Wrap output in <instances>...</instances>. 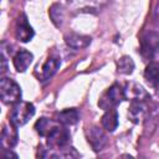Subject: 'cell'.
Wrapping results in <instances>:
<instances>
[{
	"label": "cell",
	"instance_id": "cell-20",
	"mask_svg": "<svg viewBox=\"0 0 159 159\" xmlns=\"http://www.w3.org/2000/svg\"><path fill=\"white\" fill-rule=\"evenodd\" d=\"M7 70V66H6V58L4 56V53H1V73H5Z\"/></svg>",
	"mask_w": 159,
	"mask_h": 159
},
{
	"label": "cell",
	"instance_id": "cell-12",
	"mask_svg": "<svg viewBox=\"0 0 159 159\" xmlns=\"http://www.w3.org/2000/svg\"><path fill=\"white\" fill-rule=\"evenodd\" d=\"M144 78L153 88L159 89V63L153 61L150 62L144 71Z\"/></svg>",
	"mask_w": 159,
	"mask_h": 159
},
{
	"label": "cell",
	"instance_id": "cell-2",
	"mask_svg": "<svg viewBox=\"0 0 159 159\" xmlns=\"http://www.w3.org/2000/svg\"><path fill=\"white\" fill-rule=\"evenodd\" d=\"M21 87L11 78L2 77L0 81V96L4 103L15 104L21 101Z\"/></svg>",
	"mask_w": 159,
	"mask_h": 159
},
{
	"label": "cell",
	"instance_id": "cell-13",
	"mask_svg": "<svg viewBox=\"0 0 159 159\" xmlns=\"http://www.w3.org/2000/svg\"><path fill=\"white\" fill-rule=\"evenodd\" d=\"M145 114V106L142 99H132L130 101V107L128 111V116L132 122L139 123V120L144 117Z\"/></svg>",
	"mask_w": 159,
	"mask_h": 159
},
{
	"label": "cell",
	"instance_id": "cell-1",
	"mask_svg": "<svg viewBox=\"0 0 159 159\" xmlns=\"http://www.w3.org/2000/svg\"><path fill=\"white\" fill-rule=\"evenodd\" d=\"M124 98H125V91L122 88L120 84L114 83L102 94V97L98 101V106L99 108L108 111L116 108Z\"/></svg>",
	"mask_w": 159,
	"mask_h": 159
},
{
	"label": "cell",
	"instance_id": "cell-21",
	"mask_svg": "<svg viewBox=\"0 0 159 159\" xmlns=\"http://www.w3.org/2000/svg\"><path fill=\"white\" fill-rule=\"evenodd\" d=\"M157 12H158V15H159V6H158V10H157Z\"/></svg>",
	"mask_w": 159,
	"mask_h": 159
},
{
	"label": "cell",
	"instance_id": "cell-8",
	"mask_svg": "<svg viewBox=\"0 0 159 159\" xmlns=\"http://www.w3.org/2000/svg\"><path fill=\"white\" fill-rule=\"evenodd\" d=\"M17 127L10 122V124L4 125L1 132V148L2 149H11L17 144Z\"/></svg>",
	"mask_w": 159,
	"mask_h": 159
},
{
	"label": "cell",
	"instance_id": "cell-16",
	"mask_svg": "<svg viewBox=\"0 0 159 159\" xmlns=\"http://www.w3.org/2000/svg\"><path fill=\"white\" fill-rule=\"evenodd\" d=\"M48 14H50L51 21L53 22L55 26H57V27L62 26L63 20H65V10H63V6H62V5H60V4H53V5L50 7Z\"/></svg>",
	"mask_w": 159,
	"mask_h": 159
},
{
	"label": "cell",
	"instance_id": "cell-4",
	"mask_svg": "<svg viewBox=\"0 0 159 159\" xmlns=\"http://www.w3.org/2000/svg\"><path fill=\"white\" fill-rule=\"evenodd\" d=\"M159 51V32L148 31L140 39V53L144 58H153Z\"/></svg>",
	"mask_w": 159,
	"mask_h": 159
},
{
	"label": "cell",
	"instance_id": "cell-18",
	"mask_svg": "<svg viewBox=\"0 0 159 159\" xmlns=\"http://www.w3.org/2000/svg\"><path fill=\"white\" fill-rule=\"evenodd\" d=\"M134 70V62L129 56H122L117 61V71L123 75H130Z\"/></svg>",
	"mask_w": 159,
	"mask_h": 159
},
{
	"label": "cell",
	"instance_id": "cell-11",
	"mask_svg": "<svg viewBox=\"0 0 159 159\" xmlns=\"http://www.w3.org/2000/svg\"><path fill=\"white\" fill-rule=\"evenodd\" d=\"M34 60V55L30 52V51H26V50H20L15 56H14V66L16 68L17 72H25L29 66L31 65Z\"/></svg>",
	"mask_w": 159,
	"mask_h": 159
},
{
	"label": "cell",
	"instance_id": "cell-3",
	"mask_svg": "<svg viewBox=\"0 0 159 159\" xmlns=\"http://www.w3.org/2000/svg\"><path fill=\"white\" fill-rule=\"evenodd\" d=\"M35 114V107L30 102H17L14 104L11 114H10V122L14 123L16 127H21L26 124L32 116Z\"/></svg>",
	"mask_w": 159,
	"mask_h": 159
},
{
	"label": "cell",
	"instance_id": "cell-15",
	"mask_svg": "<svg viewBox=\"0 0 159 159\" xmlns=\"http://www.w3.org/2000/svg\"><path fill=\"white\" fill-rule=\"evenodd\" d=\"M102 127L107 132H114L118 127V112L117 109L112 108L106 111V113L102 117Z\"/></svg>",
	"mask_w": 159,
	"mask_h": 159
},
{
	"label": "cell",
	"instance_id": "cell-9",
	"mask_svg": "<svg viewBox=\"0 0 159 159\" xmlns=\"http://www.w3.org/2000/svg\"><path fill=\"white\" fill-rule=\"evenodd\" d=\"M60 65H61V61H60L58 57H53V56L48 57L43 62L41 68H40V75H37L39 81H47V80H50L56 73V71L58 70Z\"/></svg>",
	"mask_w": 159,
	"mask_h": 159
},
{
	"label": "cell",
	"instance_id": "cell-6",
	"mask_svg": "<svg viewBox=\"0 0 159 159\" xmlns=\"http://www.w3.org/2000/svg\"><path fill=\"white\" fill-rule=\"evenodd\" d=\"M34 35H35V32L27 21V16L25 14H20V16L16 20V25H15L16 39L21 42H29L34 37Z\"/></svg>",
	"mask_w": 159,
	"mask_h": 159
},
{
	"label": "cell",
	"instance_id": "cell-14",
	"mask_svg": "<svg viewBox=\"0 0 159 159\" xmlns=\"http://www.w3.org/2000/svg\"><path fill=\"white\" fill-rule=\"evenodd\" d=\"M80 119V113L77 109L75 108H68V109H63L61 112L57 113V120L63 124V125H72L76 124Z\"/></svg>",
	"mask_w": 159,
	"mask_h": 159
},
{
	"label": "cell",
	"instance_id": "cell-19",
	"mask_svg": "<svg viewBox=\"0 0 159 159\" xmlns=\"http://www.w3.org/2000/svg\"><path fill=\"white\" fill-rule=\"evenodd\" d=\"M2 157L4 158H10V157H12V158H15V159H17V154H15V153H12L10 149H4V153H2Z\"/></svg>",
	"mask_w": 159,
	"mask_h": 159
},
{
	"label": "cell",
	"instance_id": "cell-10",
	"mask_svg": "<svg viewBox=\"0 0 159 159\" xmlns=\"http://www.w3.org/2000/svg\"><path fill=\"white\" fill-rule=\"evenodd\" d=\"M91 37L87 35H80L76 32H70L65 36V42L71 48H84L91 43Z\"/></svg>",
	"mask_w": 159,
	"mask_h": 159
},
{
	"label": "cell",
	"instance_id": "cell-7",
	"mask_svg": "<svg viewBox=\"0 0 159 159\" xmlns=\"http://www.w3.org/2000/svg\"><path fill=\"white\" fill-rule=\"evenodd\" d=\"M87 139L94 152H99L107 144V135L99 127H91L87 130Z\"/></svg>",
	"mask_w": 159,
	"mask_h": 159
},
{
	"label": "cell",
	"instance_id": "cell-5",
	"mask_svg": "<svg viewBox=\"0 0 159 159\" xmlns=\"http://www.w3.org/2000/svg\"><path fill=\"white\" fill-rule=\"evenodd\" d=\"M46 138H47V145L50 148L63 149L71 142V134L68 129L61 125H56Z\"/></svg>",
	"mask_w": 159,
	"mask_h": 159
},
{
	"label": "cell",
	"instance_id": "cell-17",
	"mask_svg": "<svg viewBox=\"0 0 159 159\" xmlns=\"http://www.w3.org/2000/svg\"><path fill=\"white\" fill-rule=\"evenodd\" d=\"M56 125H57V124L53 123L52 120H50V119L42 117V118H40V119L35 123V129H36V132H37L40 135L47 137V135L51 133V130H52Z\"/></svg>",
	"mask_w": 159,
	"mask_h": 159
}]
</instances>
